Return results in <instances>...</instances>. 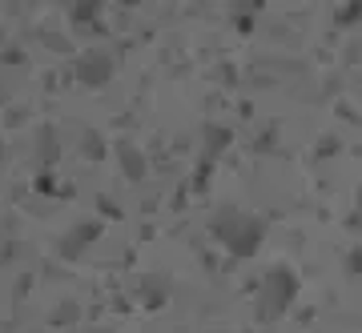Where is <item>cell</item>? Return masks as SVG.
Returning a JSON list of instances; mask_svg holds the SVG:
<instances>
[{
	"label": "cell",
	"mask_w": 362,
	"mask_h": 333,
	"mask_svg": "<svg viewBox=\"0 0 362 333\" xmlns=\"http://www.w3.org/2000/svg\"><path fill=\"white\" fill-rule=\"evenodd\" d=\"M209 229H214V237H218L226 249H233L238 257H250V253H258L266 225H262L258 217L242 213V209H221L218 217H214V225H209Z\"/></svg>",
	"instance_id": "cell-1"
},
{
	"label": "cell",
	"mask_w": 362,
	"mask_h": 333,
	"mask_svg": "<svg viewBox=\"0 0 362 333\" xmlns=\"http://www.w3.org/2000/svg\"><path fill=\"white\" fill-rule=\"evenodd\" d=\"M294 297H298V277L294 273L290 270H266V277H262V285H258V317L262 321L282 317Z\"/></svg>",
	"instance_id": "cell-2"
},
{
	"label": "cell",
	"mask_w": 362,
	"mask_h": 333,
	"mask_svg": "<svg viewBox=\"0 0 362 333\" xmlns=\"http://www.w3.org/2000/svg\"><path fill=\"white\" fill-rule=\"evenodd\" d=\"M109 73H113V56H109L105 49L81 56V80H85V85H105Z\"/></svg>",
	"instance_id": "cell-3"
},
{
	"label": "cell",
	"mask_w": 362,
	"mask_h": 333,
	"mask_svg": "<svg viewBox=\"0 0 362 333\" xmlns=\"http://www.w3.org/2000/svg\"><path fill=\"white\" fill-rule=\"evenodd\" d=\"M121 157H125V165H129V169H125L129 177H141V173H145V161H141V153L133 157V149H129V145H121Z\"/></svg>",
	"instance_id": "cell-4"
},
{
	"label": "cell",
	"mask_w": 362,
	"mask_h": 333,
	"mask_svg": "<svg viewBox=\"0 0 362 333\" xmlns=\"http://www.w3.org/2000/svg\"><path fill=\"white\" fill-rule=\"evenodd\" d=\"M358 201H362V193H358Z\"/></svg>",
	"instance_id": "cell-5"
}]
</instances>
